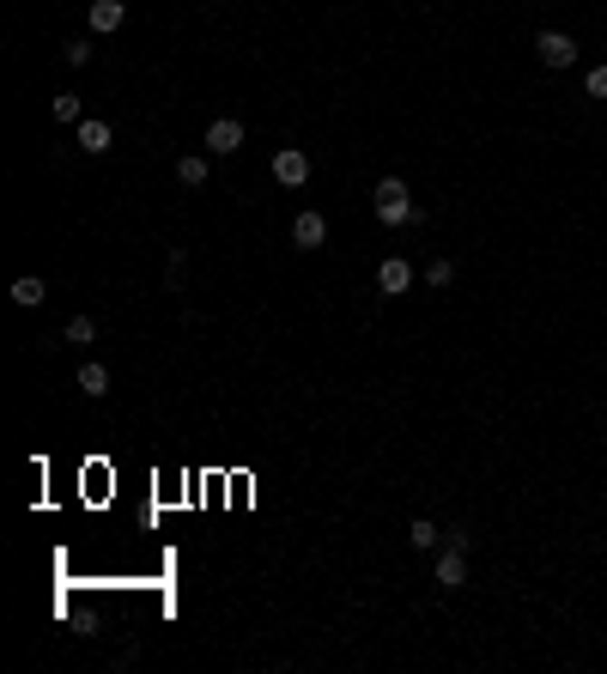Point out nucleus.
Returning a JSON list of instances; mask_svg holds the SVG:
<instances>
[{"label":"nucleus","instance_id":"1","mask_svg":"<svg viewBox=\"0 0 607 674\" xmlns=\"http://www.w3.org/2000/svg\"><path fill=\"white\" fill-rule=\"evenodd\" d=\"M377 219H383L389 231H395V225H419V207H413L401 177H383V183H377Z\"/></svg>","mask_w":607,"mask_h":674},{"label":"nucleus","instance_id":"2","mask_svg":"<svg viewBox=\"0 0 607 674\" xmlns=\"http://www.w3.org/2000/svg\"><path fill=\"white\" fill-rule=\"evenodd\" d=\"M274 183H280V188H304V183H310V152L280 146V152H274Z\"/></svg>","mask_w":607,"mask_h":674},{"label":"nucleus","instance_id":"3","mask_svg":"<svg viewBox=\"0 0 607 674\" xmlns=\"http://www.w3.org/2000/svg\"><path fill=\"white\" fill-rule=\"evenodd\" d=\"M431 577H438V590H462V583H467V547L444 541V553H438V565H431Z\"/></svg>","mask_w":607,"mask_h":674},{"label":"nucleus","instance_id":"4","mask_svg":"<svg viewBox=\"0 0 607 674\" xmlns=\"http://www.w3.org/2000/svg\"><path fill=\"white\" fill-rule=\"evenodd\" d=\"M535 55H541L546 67H571L577 62V43H571L565 31H541V37H535Z\"/></svg>","mask_w":607,"mask_h":674},{"label":"nucleus","instance_id":"5","mask_svg":"<svg viewBox=\"0 0 607 674\" xmlns=\"http://www.w3.org/2000/svg\"><path fill=\"white\" fill-rule=\"evenodd\" d=\"M407 286H413V267H407L401 255H389V262L377 267V292H383V298H401Z\"/></svg>","mask_w":607,"mask_h":674},{"label":"nucleus","instance_id":"6","mask_svg":"<svg viewBox=\"0 0 607 674\" xmlns=\"http://www.w3.org/2000/svg\"><path fill=\"white\" fill-rule=\"evenodd\" d=\"M292 244H298V249H323L328 244V219H323V213H298V219H292Z\"/></svg>","mask_w":607,"mask_h":674},{"label":"nucleus","instance_id":"7","mask_svg":"<svg viewBox=\"0 0 607 674\" xmlns=\"http://www.w3.org/2000/svg\"><path fill=\"white\" fill-rule=\"evenodd\" d=\"M243 146V122H231V116H219V122L207 128V152H219V159H231Z\"/></svg>","mask_w":607,"mask_h":674},{"label":"nucleus","instance_id":"8","mask_svg":"<svg viewBox=\"0 0 607 674\" xmlns=\"http://www.w3.org/2000/svg\"><path fill=\"white\" fill-rule=\"evenodd\" d=\"M121 19H128V6H121V0H92V31H98V37L121 31Z\"/></svg>","mask_w":607,"mask_h":674},{"label":"nucleus","instance_id":"9","mask_svg":"<svg viewBox=\"0 0 607 674\" xmlns=\"http://www.w3.org/2000/svg\"><path fill=\"white\" fill-rule=\"evenodd\" d=\"M407 541H413L419 553H438V547H444V529H438L431 516H413V529H407Z\"/></svg>","mask_w":607,"mask_h":674},{"label":"nucleus","instance_id":"10","mask_svg":"<svg viewBox=\"0 0 607 674\" xmlns=\"http://www.w3.org/2000/svg\"><path fill=\"white\" fill-rule=\"evenodd\" d=\"M43 298H49V286H43L37 274H24V280H13V304H19V310H37Z\"/></svg>","mask_w":607,"mask_h":674},{"label":"nucleus","instance_id":"11","mask_svg":"<svg viewBox=\"0 0 607 674\" xmlns=\"http://www.w3.org/2000/svg\"><path fill=\"white\" fill-rule=\"evenodd\" d=\"M110 140H116L110 122H98V116H85V122H80V146H85V152H110Z\"/></svg>","mask_w":607,"mask_h":674},{"label":"nucleus","instance_id":"12","mask_svg":"<svg viewBox=\"0 0 607 674\" xmlns=\"http://www.w3.org/2000/svg\"><path fill=\"white\" fill-rule=\"evenodd\" d=\"M177 183H182V188H201V183H207V159H201V152L177 159Z\"/></svg>","mask_w":607,"mask_h":674},{"label":"nucleus","instance_id":"13","mask_svg":"<svg viewBox=\"0 0 607 674\" xmlns=\"http://www.w3.org/2000/svg\"><path fill=\"white\" fill-rule=\"evenodd\" d=\"M80 389H85V395H110V371H103L98 359H85V365H80Z\"/></svg>","mask_w":607,"mask_h":674},{"label":"nucleus","instance_id":"14","mask_svg":"<svg viewBox=\"0 0 607 674\" xmlns=\"http://www.w3.org/2000/svg\"><path fill=\"white\" fill-rule=\"evenodd\" d=\"M61 341H73V347H92V341H98V323H92V316H73Z\"/></svg>","mask_w":607,"mask_h":674},{"label":"nucleus","instance_id":"15","mask_svg":"<svg viewBox=\"0 0 607 674\" xmlns=\"http://www.w3.org/2000/svg\"><path fill=\"white\" fill-rule=\"evenodd\" d=\"M61 62H67V67H85V62H92V43H85V37H73L67 49H61Z\"/></svg>","mask_w":607,"mask_h":674},{"label":"nucleus","instance_id":"16","mask_svg":"<svg viewBox=\"0 0 607 674\" xmlns=\"http://www.w3.org/2000/svg\"><path fill=\"white\" fill-rule=\"evenodd\" d=\"M55 116H61V122H85V116H80V98H73V91H61V98H55Z\"/></svg>","mask_w":607,"mask_h":674},{"label":"nucleus","instance_id":"17","mask_svg":"<svg viewBox=\"0 0 607 674\" xmlns=\"http://www.w3.org/2000/svg\"><path fill=\"white\" fill-rule=\"evenodd\" d=\"M449 280H456V267H449V262H431V267H425V286H449Z\"/></svg>","mask_w":607,"mask_h":674},{"label":"nucleus","instance_id":"18","mask_svg":"<svg viewBox=\"0 0 607 674\" xmlns=\"http://www.w3.org/2000/svg\"><path fill=\"white\" fill-rule=\"evenodd\" d=\"M583 85H589V98H607V62H602V67H589V80H583Z\"/></svg>","mask_w":607,"mask_h":674}]
</instances>
